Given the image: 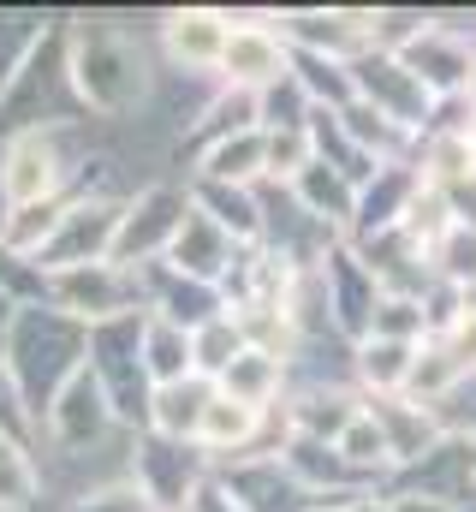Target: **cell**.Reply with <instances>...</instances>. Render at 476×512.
<instances>
[{"mask_svg":"<svg viewBox=\"0 0 476 512\" xmlns=\"http://www.w3.org/2000/svg\"><path fill=\"white\" fill-rule=\"evenodd\" d=\"M84 346H90V328L84 322H72L48 298H18L12 328L0 340V370H6V382L18 393V411L30 417V435L48 417L54 393L84 370Z\"/></svg>","mask_w":476,"mask_h":512,"instance_id":"1","label":"cell"},{"mask_svg":"<svg viewBox=\"0 0 476 512\" xmlns=\"http://www.w3.org/2000/svg\"><path fill=\"white\" fill-rule=\"evenodd\" d=\"M66 84H72V102L96 120H131L149 102V72L137 42L102 18L66 24Z\"/></svg>","mask_w":476,"mask_h":512,"instance_id":"2","label":"cell"},{"mask_svg":"<svg viewBox=\"0 0 476 512\" xmlns=\"http://www.w3.org/2000/svg\"><path fill=\"white\" fill-rule=\"evenodd\" d=\"M42 298L54 310H66L72 322L96 328V322H119V316H143V286L131 268L119 262H84V268H54L42 274Z\"/></svg>","mask_w":476,"mask_h":512,"instance_id":"3","label":"cell"},{"mask_svg":"<svg viewBox=\"0 0 476 512\" xmlns=\"http://www.w3.org/2000/svg\"><path fill=\"white\" fill-rule=\"evenodd\" d=\"M125 477L137 483V495L155 512H185L197 501V489L209 483V459L191 441H161V435H131V459Z\"/></svg>","mask_w":476,"mask_h":512,"instance_id":"4","label":"cell"},{"mask_svg":"<svg viewBox=\"0 0 476 512\" xmlns=\"http://www.w3.org/2000/svg\"><path fill=\"white\" fill-rule=\"evenodd\" d=\"M119 215H125V197L114 191H84L60 209L48 245L36 251V274H54V268H84V262H108L114 256V233H119Z\"/></svg>","mask_w":476,"mask_h":512,"instance_id":"5","label":"cell"},{"mask_svg":"<svg viewBox=\"0 0 476 512\" xmlns=\"http://www.w3.org/2000/svg\"><path fill=\"white\" fill-rule=\"evenodd\" d=\"M36 435H48V447L60 453V459H90V453H102L114 435H125L114 423V405H108V393L102 382L90 376V370H78L72 382L54 393V405H48V417L36 423Z\"/></svg>","mask_w":476,"mask_h":512,"instance_id":"6","label":"cell"},{"mask_svg":"<svg viewBox=\"0 0 476 512\" xmlns=\"http://www.w3.org/2000/svg\"><path fill=\"white\" fill-rule=\"evenodd\" d=\"M352 66V90L363 108H375L387 126H399L405 137H423L429 131V108H435V96L393 60V54H381V48H363Z\"/></svg>","mask_w":476,"mask_h":512,"instance_id":"7","label":"cell"},{"mask_svg":"<svg viewBox=\"0 0 476 512\" xmlns=\"http://www.w3.org/2000/svg\"><path fill=\"white\" fill-rule=\"evenodd\" d=\"M185 209H191V197L179 185H143L137 197H125V215H119L114 256L108 262H119V268L161 262L167 245H173V233H179V221H185Z\"/></svg>","mask_w":476,"mask_h":512,"instance_id":"8","label":"cell"},{"mask_svg":"<svg viewBox=\"0 0 476 512\" xmlns=\"http://www.w3.org/2000/svg\"><path fill=\"white\" fill-rule=\"evenodd\" d=\"M209 483L233 501L238 512H310L316 495L274 459V453H244L209 471Z\"/></svg>","mask_w":476,"mask_h":512,"instance_id":"9","label":"cell"},{"mask_svg":"<svg viewBox=\"0 0 476 512\" xmlns=\"http://www.w3.org/2000/svg\"><path fill=\"white\" fill-rule=\"evenodd\" d=\"M393 60H399V66H405L429 96H435V102H441V96H471L476 48H471V42H459V36H453L447 24H435V18H429V30H423V36H411Z\"/></svg>","mask_w":476,"mask_h":512,"instance_id":"10","label":"cell"},{"mask_svg":"<svg viewBox=\"0 0 476 512\" xmlns=\"http://www.w3.org/2000/svg\"><path fill=\"white\" fill-rule=\"evenodd\" d=\"M423 191V167L411 155H393L369 173V185H357V209H352V227H346V245H363L375 233H393L411 209V197Z\"/></svg>","mask_w":476,"mask_h":512,"instance_id":"11","label":"cell"},{"mask_svg":"<svg viewBox=\"0 0 476 512\" xmlns=\"http://www.w3.org/2000/svg\"><path fill=\"white\" fill-rule=\"evenodd\" d=\"M322 298H328V322H334V334H346V340H363L369 334V316H375V298H381V286H375V274L357 262L352 245H334V251L322 256Z\"/></svg>","mask_w":476,"mask_h":512,"instance_id":"12","label":"cell"},{"mask_svg":"<svg viewBox=\"0 0 476 512\" xmlns=\"http://www.w3.org/2000/svg\"><path fill=\"white\" fill-rule=\"evenodd\" d=\"M286 66H292V54H286V42L274 36V24H238V18H233L215 78H221V84H233V90L262 96L268 84H280V78H286Z\"/></svg>","mask_w":476,"mask_h":512,"instance_id":"13","label":"cell"},{"mask_svg":"<svg viewBox=\"0 0 476 512\" xmlns=\"http://www.w3.org/2000/svg\"><path fill=\"white\" fill-rule=\"evenodd\" d=\"M238 256L244 245H233L203 209H185V221H179V233H173V245H167V268L173 274H185V280H209V286H221L227 274L238 268Z\"/></svg>","mask_w":476,"mask_h":512,"instance_id":"14","label":"cell"},{"mask_svg":"<svg viewBox=\"0 0 476 512\" xmlns=\"http://www.w3.org/2000/svg\"><path fill=\"white\" fill-rule=\"evenodd\" d=\"M227 30L233 18L215 12V6H185V12H167L161 24V48L179 72H215L221 66V48H227Z\"/></svg>","mask_w":476,"mask_h":512,"instance_id":"15","label":"cell"},{"mask_svg":"<svg viewBox=\"0 0 476 512\" xmlns=\"http://www.w3.org/2000/svg\"><path fill=\"white\" fill-rule=\"evenodd\" d=\"M363 411V393L340 382H310L298 393H286V435H304V441H340L346 423Z\"/></svg>","mask_w":476,"mask_h":512,"instance_id":"16","label":"cell"},{"mask_svg":"<svg viewBox=\"0 0 476 512\" xmlns=\"http://www.w3.org/2000/svg\"><path fill=\"white\" fill-rule=\"evenodd\" d=\"M363 411L375 417V429L387 435V453H393V471H405V465H417L423 453H435L447 435L435 429V417L423 411V405H411L405 393H393V399H363Z\"/></svg>","mask_w":476,"mask_h":512,"instance_id":"17","label":"cell"},{"mask_svg":"<svg viewBox=\"0 0 476 512\" xmlns=\"http://www.w3.org/2000/svg\"><path fill=\"white\" fill-rule=\"evenodd\" d=\"M185 197H191V209H203L233 245L244 251H256L262 245V209H256V185L244 191V185H215V179H191L185 185Z\"/></svg>","mask_w":476,"mask_h":512,"instance_id":"18","label":"cell"},{"mask_svg":"<svg viewBox=\"0 0 476 512\" xmlns=\"http://www.w3.org/2000/svg\"><path fill=\"white\" fill-rule=\"evenodd\" d=\"M209 399H215V382H203V376H185V382H167L149 393V435H161V441H191L197 447V429H203V411H209Z\"/></svg>","mask_w":476,"mask_h":512,"instance_id":"19","label":"cell"},{"mask_svg":"<svg viewBox=\"0 0 476 512\" xmlns=\"http://www.w3.org/2000/svg\"><path fill=\"white\" fill-rule=\"evenodd\" d=\"M215 393H227L250 411H274L280 393H286V358L280 352H262V346H244L233 364L215 376Z\"/></svg>","mask_w":476,"mask_h":512,"instance_id":"20","label":"cell"},{"mask_svg":"<svg viewBox=\"0 0 476 512\" xmlns=\"http://www.w3.org/2000/svg\"><path fill=\"white\" fill-rule=\"evenodd\" d=\"M292 191V203L310 215V221H322V227H334V233H346L352 227V209H357V191L334 173V167H322L316 155H310V167L286 185Z\"/></svg>","mask_w":476,"mask_h":512,"instance_id":"21","label":"cell"},{"mask_svg":"<svg viewBox=\"0 0 476 512\" xmlns=\"http://www.w3.org/2000/svg\"><path fill=\"white\" fill-rule=\"evenodd\" d=\"M411 364H417V346L405 340H357L352 346V376L363 387V399H393L411 382Z\"/></svg>","mask_w":476,"mask_h":512,"instance_id":"22","label":"cell"},{"mask_svg":"<svg viewBox=\"0 0 476 512\" xmlns=\"http://www.w3.org/2000/svg\"><path fill=\"white\" fill-rule=\"evenodd\" d=\"M197 179L215 185H262V131H238V137H215L197 149Z\"/></svg>","mask_w":476,"mask_h":512,"instance_id":"23","label":"cell"},{"mask_svg":"<svg viewBox=\"0 0 476 512\" xmlns=\"http://www.w3.org/2000/svg\"><path fill=\"white\" fill-rule=\"evenodd\" d=\"M137 352H143V376H149V387H167V382L197 376V370H191V334L173 328V322H161V316H143Z\"/></svg>","mask_w":476,"mask_h":512,"instance_id":"24","label":"cell"},{"mask_svg":"<svg viewBox=\"0 0 476 512\" xmlns=\"http://www.w3.org/2000/svg\"><path fill=\"white\" fill-rule=\"evenodd\" d=\"M334 453H340V465L352 471L363 489H375V483H387V477H393V453H387V435L375 429V417H369V411H357L352 423H346V435L334 441Z\"/></svg>","mask_w":476,"mask_h":512,"instance_id":"25","label":"cell"},{"mask_svg":"<svg viewBox=\"0 0 476 512\" xmlns=\"http://www.w3.org/2000/svg\"><path fill=\"white\" fill-rule=\"evenodd\" d=\"M42 501V465L24 435H0V512H30Z\"/></svg>","mask_w":476,"mask_h":512,"instance_id":"26","label":"cell"},{"mask_svg":"<svg viewBox=\"0 0 476 512\" xmlns=\"http://www.w3.org/2000/svg\"><path fill=\"white\" fill-rule=\"evenodd\" d=\"M292 84L304 90V102L310 108H346V102H357V90H352V66L346 60H322V54H292Z\"/></svg>","mask_w":476,"mask_h":512,"instance_id":"27","label":"cell"},{"mask_svg":"<svg viewBox=\"0 0 476 512\" xmlns=\"http://www.w3.org/2000/svg\"><path fill=\"white\" fill-rule=\"evenodd\" d=\"M429 274H435L441 286H453V292L471 298V286H476V221H453V227L429 245Z\"/></svg>","mask_w":476,"mask_h":512,"instance_id":"28","label":"cell"},{"mask_svg":"<svg viewBox=\"0 0 476 512\" xmlns=\"http://www.w3.org/2000/svg\"><path fill=\"white\" fill-rule=\"evenodd\" d=\"M363 340H405V346H423V340H429L423 298L381 292V298H375V316H369V334H363Z\"/></svg>","mask_w":476,"mask_h":512,"instance_id":"29","label":"cell"},{"mask_svg":"<svg viewBox=\"0 0 476 512\" xmlns=\"http://www.w3.org/2000/svg\"><path fill=\"white\" fill-rule=\"evenodd\" d=\"M238 352H244V328H238L233 316H215L209 328H197V334H191V370H197L203 382H215Z\"/></svg>","mask_w":476,"mask_h":512,"instance_id":"30","label":"cell"},{"mask_svg":"<svg viewBox=\"0 0 476 512\" xmlns=\"http://www.w3.org/2000/svg\"><path fill=\"white\" fill-rule=\"evenodd\" d=\"M66 512H155V507L137 495L131 477H108V483H96V489H78Z\"/></svg>","mask_w":476,"mask_h":512,"instance_id":"31","label":"cell"},{"mask_svg":"<svg viewBox=\"0 0 476 512\" xmlns=\"http://www.w3.org/2000/svg\"><path fill=\"white\" fill-rule=\"evenodd\" d=\"M435 340L447 346V358L459 364V376H476V304H465V316L447 334H435Z\"/></svg>","mask_w":476,"mask_h":512,"instance_id":"32","label":"cell"},{"mask_svg":"<svg viewBox=\"0 0 476 512\" xmlns=\"http://www.w3.org/2000/svg\"><path fill=\"white\" fill-rule=\"evenodd\" d=\"M0 435H24L30 441V417L18 411V393L6 382V370H0Z\"/></svg>","mask_w":476,"mask_h":512,"instance_id":"33","label":"cell"},{"mask_svg":"<svg viewBox=\"0 0 476 512\" xmlns=\"http://www.w3.org/2000/svg\"><path fill=\"white\" fill-rule=\"evenodd\" d=\"M387 512H459V507L435 501V495H387Z\"/></svg>","mask_w":476,"mask_h":512,"instance_id":"34","label":"cell"},{"mask_svg":"<svg viewBox=\"0 0 476 512\" xmlns=\"http://www.w3.org/2000/svg\"><path fill=\"white\" fill-rule=\"evenodd\" d=\"M346 512H387V495H375V489H369V495H352Z\"/></svg>","mask_w":476,"mask_h":512,"instance_id":"35","label":"cell"},{"mask_svg":"<svg viewBox=\"0 0 476 512\" xmlns=\"http://www.w3.org/2000/svg\"><path fill=\"white\" fill-rule=\"evenodd\" d=\"M310 512H346V501H316Z\"/></svg>","mask_w":476,"mask_h":512,"instance_id":"36","label":"cell"},{"mask_svg":"<svg viewBox=\"0 0 476 512\" xmlns=\"http://www.w3.org/2000/svg\"><path fill=\"white\" fill-rule=\"evenodd\" d=\"M465 459H471V477H476V435L465 441Z\"/></svg>","mask_w":476,"mask_h":512,"instance_id":"37","label":"cell"},{"mask_svg":"<svg viewBox=\"0 0 476 512\" xmlns=\"http://www.w3.org/2000/svg\"><path fill=\"white\" fill-rule=\"evenodd\" d=\"M471 108H476V78H471Z\"/></svg>","mask_w":476,"mask_h":512,"instance_id":"38","label":"cell"}]
</instances>
